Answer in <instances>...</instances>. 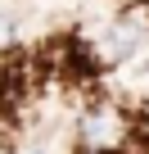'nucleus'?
<instances>
[{"instance_id":"nucleus-1","label":"nucleus","mask_w":149,"mask_h":154,"mask_svg":"<svg viewBox=\"0 0 149 154\" xmlns=\"http://www.w3.org/2000/svg\"><path fill=\"white\" fill-rule=\"evenodd\" d=\"M127 136V118L113 104H91L77 118V154H118Z\"/></svg>"},{"instance_id":"nucleus-2","label":"nucleus","mask_w":149,"mask_h":154,"mask_svg":"<svg viewBox=\"0 0 149 154\" xmlns=\"http://www.w3.org/2000/svg\"><path fill=\"white\" fill-rule=\"evenodd\" d=\"M136 41H140L136 27H118V32H109V41H104V59L122 63L127 54H136Z\"/></svg>"},{"instance_id":"nucleus-3","label":"nucleus","mask_w":149,"mask_h":154,"mask_svg":"<svg viewBox=\"0 0 149 154\" xmlns=\"http://www.w3.org/2000/svg\"><path fill=\"white\" fill-rule=\"evenodd\" d=\"M18 41V14L14 9H0V50H9Z\"/></svg>"},{"instance_id":"nucleus-4","label":"nucleus","mask_w":149,"mask_h":154,"mask_svg":"<svg viewBox=\"0 0 149 154\" xmlns=\"http://www.w3.org/2000/svg\"><path fill=\"white\" fill-rule=\"evenodd\" d=\"M0 154H9V145H5V140H0Z\"/></svg>"},{"instance_id":"nucleus-5","label":"nucleus","mask_w":149,"mask_h":154,"mask_svg":"<svg viewBox=\"0 0 149 154\" xmlns=\"http://www.w3.org/2000/svg\"><path fill=\"white\" fill-rule=\"evenodd\" d=\"M27 154H45V149H27Z\"/></svg>"}]
</instances>
